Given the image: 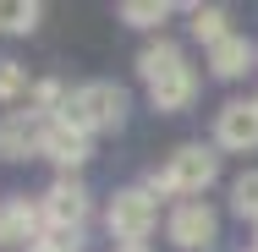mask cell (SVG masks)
<instances>
[{"label": "cell", "mask_w": 258, "mask_h": 252, "mask_svg": "<svg viewBox=\"0 0 258 252\" xmlns=\"http://www.w3.org/2000/svg\"><path fill=\"white\" fill-rule=\"evenodd\" d=\"M115 252H149V247H115Z\"/></svg>", "instance_id": "19"}, {"label": "cell", "mask_w": 258, "mask_h": 252, "mask_svg": "<svg viewBox=\"0 0 258 252\" xmlns=\"http://www.w3.org/2000/svg\"><path fill=\"white\" fill-rule=\"evenodd\" d=\"M44 219H50V230H83V219H88V187L72 181V176H60L44 192Z\"/></svg>", "instance_id": "7"}, {"label": "cell", "mask_w": 258, "mask_h": 252, "mask_svg": "<svg viewBox=\"0 0 258 252\" xmlns=\"http://www.w3.org/2000/svg\"><path fill=\"white\" fill-rule=\"evenodd\" d=\"M44 230H50V219H44V203L11 198L6 208H0V241H22V247H33Z\"/></svg>", "instance_id": "8"}, {"label": "cell", "mask_w": 258, "mask_h": 252, "mask_svg": "<svg viewBox=\"0 0 258 252\" xmlns=\"http://www.w3.org/2000/svg\"><path fill=\"white\" fill-rule=\"evenodd\" d=\"M44 115L39 110H6L0 115V159H33L44 153Z\"/></svg>", "instance_id": "5"}, {"label": "cell", "mask_w": 258, "mask_h": 252, "mask_svg": "<svg viewBox=\"0 0 258 252\" xmlns=\"http://www.w3.org/2000/svg\"><path fill=\"white\" fill-rule=\"evenodd\" d=\"M17 94H28V71L17 60H0V99H17Z\"/></svg>", "instance_id": "18"}, {"label": "cell", "mask_w": 258, "mask_h": 252, "mask_svg": "<svg viewBox=\"0 0 258 252\" xmlns=\"http://www.w3.org/2000/svg\"><path fill=\"white\" fill-rule=\"evenodd\" d=\"M220 176V153L204 148V143H187V148L170 153V164L165 170H154L149 176V192L154 198H198V192H209V181Z\"/></svg>", "instance_id": "1"}, {"label": "cell", "mask_w": 258, "mask_h": 252, "mask_svg": "<svg viewBox=\"0 0 258 252\" xmlns=\"http://www.w3.org/2000/svg\"><path fill=\"white\" fill-rule=\"evenodd\" d=\"M247 66H253V39H242V33H231V39H220L209 50V71L214 77H242Z\"/></svg>", "instance_id": "11"}, {"label": "cell", "mask_w": 258, "mask_h": 252, "mask_svg": "<svg viewBox=\"0 0 258 252\" xmlns=\"http://www.w3.org/2000/svg\"><path fill=\"white\" fill-rule=\"evenodd\" d=\"M176 66H187V55L176 50L170 39H154V44H143V50H138V71H143V82H149V88H154L159 77H170Z\"/></svg>", "instance_id": "12"}, {"label": "cell", "mask_w": 258, "mask_h": 252, "mask_svg": "<svg viewBox=\"0 0 258 252\" xmlns=\"http://www.w3.org/2000/svg\"><path fill=\"white\" fill-rule=\"evenodd\" d=\"M165 230H170V241L181 252H209L214 236H220V214H214L204 198H187V203L170 208V225H165Z\"/></svg>", "instance_id": "4"}, {"label": "cell", "mask_w": 258, "mask_h": 252, "mask_svg": "<svg viewBox=\"0 0 258 252\" xmlns=\"http://www.w3.org/2000/svg\"><path fill=\"white\" fill-rule=\"evenodd\" d=\"M192 33L214 50L220 39H231V11L225 6H192Z\"/></svg>", "instance_id": "13"}, {"label": "cell", "mask_w": 258, "mask_h": 252, "mask_svg": "<svg viewBox=\"0 0 258 252\" xmlns=\"http://www.w3.org/2000/svg\"><path fill=\"white\" fill-rule=\"evenodd\" d=\"M121 17H126L132 28H159V22L170 17V6H165V0H126Z\"/></svg>", "instance_id": "16"}, {"label": "cell", "mask_w": 258, "mask_h": 252, "mask_svg": "<svg viewBox=\"0 0 258 252\" xmlns=\"http://www.w3.org/2000/svg\"><path fill=\"white\" fill-rule=\"evenodd\" d=\"M231 208H236L242 219H253V225H258V170H247V176L231 181Z\"/></svg>", "instance_id": "15"}, {"label": "cell", "mask_w": 258, "mask_h": 252, "mask_svg": "<svg viewBox=\"0 0 258 252\" xmlns=\"http://www.w3.org/2000/svg\"><path fill=\"white\" fill-rule=\"evenodd\" d=\"M247 252H258V247H247Z\"/></svg>", "instance_id": "20"}, {"label": "cell", "mask_w": 258, "mask_h": 252, "mask_svg": "<svg viewBox=\"0 0 258 252\" xmlns=\"http://www.w3.org/2000/svg\"><path fill=\"white\" fill-rule=\"evenodd\" d=\"M149 99H154L159 110H187V104L198 99V71H192V66H176L170 77H159L154 88H149Z\"/></svg>", "instance_id": "10"}, {"label": "cell", "mask_w": 258, "mask_h": 252, "mask_svg": "<svg viewBox=\"0 0 258 252\" xmlns=\"http://www.w3.org/2000/svg\"><path fill=\"white\" fill-rule=\"evenodd\" d=\"M214 143L231 153L258 148V99H231L220 115H214Z\"/></svg>", "instance_id": "6"}, {"label": "cell", "mask_w": 258, "mask_h": 252, "mask_svg": "<svg viewBox=\"0 0 258 252\" xmlns=\"http://www.w3.org/2000/svg\"><path fill=\"white\" fill-rule=\"evenodd\" d=\"M77 241H83V230H44L28 252H77Z\"/></svg>", "instance_id": "17"}, {"label": "cell", "mask_w": 258, "mask_h": 252, "mask_svg": "<svg viewBox=\"0 0 258 252\" xmlns=\"http://www.w3.org/2000/svg\"><path fill=\"white\" fill-rule=\"evenodd\" d=\"M44 159H55L60 170H77L88 159V137L77 126H66V121H50L44 126Z\"/></svg>", "instance_id": "9"}, {"label": "cell", "mask_w": 258, "mask_h": 252, "mask_svg": "<svg viewBox=\"0 0 258 252\" xmlns=\"http://www.w3.org/2000/svg\"><path fill=\"white\" fill-rule=\"evenodd\" d=\"M121 115H126V88H115V82H83L55 121H66L83 137H94V132H115Z\"/></svg>", "instance_id": "2"}, {"label": "cell", "mask_w": 258, "mask_h": 252, "mask_svg": "<svg viewBox=\"0 0 258 252\" xmlns=\"http://www.w3.org/2000/svg\"><path fill=\"white\" fill-rule=\"evenodd\" d=\"M104 225H110V236H115V241L143 247V241L154 236V225H159V198L149 192V187H126V192H115V198H110Z\"/></svg>", "instance_id": "3"}, {"label": "cell", "mask_w": 258, "mask_h": 252, "mask_svg": "<svg viewBox=\"0 0 258 252\" xmlns=\"http://www.w3.org/2000/svg\"><path fill=\"white\" fill-rule=\"evenodd\" d=\"M44 17L39 0H0V33H33Z\"/></svg>", "instance_id": "14"}]
</instances>
